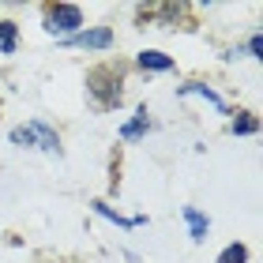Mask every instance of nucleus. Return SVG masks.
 Instances as JSON below:
<instances>
[{"mask_svg":"<svg viewBox=\"0 0 263 263\" xmlns=\"http://www.w3.org/2000/svg\"><path fill=\"white\" fill-rule=\"evenodd\" d=\"M15 45H19V27L11 19H0V53L11 57V53H15Z\"/></svg>","mask_w":263,"mask_h":263,"instance_id":"9d476101","label":"nucleus"},{"mask_svg":"<svg viewBox=\"0 0 263 263\" xmlns=\"http://www.w3.org/2000/svg\"><path fill=\"white\" fill-rule=\"evenodd\" d=\"M218 263H248V248L241 241H233V245H226L222 252H218Z\"/></svg>","mask_w":263,"mask_h":263,"instance_id":"f8f14e48","label":"nucleus"},{"mask_svg":"<svg viewBox=\"0 0 263 263\" xmlns=\"http://www.w3.org/2000/svg\"><path fill=\"white\" fill-rule=\"evenodd\" d=\"M248 53H252L256 61L263 57V38H259V34H252V38H248Z\"/></svg>","mask_w":263,"mask_h":263,"instance_id":"ddd939ff","label":"nucleus"},{"mask_svg":"<svg viewBox=\"0 0 263 263\" xmlns=\"http://www.w3.org/2000/svg\"><path fill=\"white\" fill-rule=\"evenodd\" d=\"M113 30L109 27H87L79 34H71V38H64V45H71V49H113Z\"/></svg>","mask_w":263,"mask_h":263,"instance_id":"20e7f679","label":"nucleus"},{"mask_svg":"<svg viewBox=\"0 0 263 263\" xmlns=\"http://www.w3.org/2000/svg\"><path fill=\"white\" fill-rule=\"evenodd\" d=\"M42 27H45V34L71 38V34L83 30V8H76V4H45L42 8Z\"/></svg>","mask_w":263,"mask_h":263,"instance_id":"7ed1b4c3","label":"nucleus"},{"mask_svg":"<svg viewBox=\"0 0 263 263\" xmlns=\"http://www.w3.org/2000/svg\"><path fill=\"white\" fill-rule=\"evenodd\" d=\"M8 139L15 143V147H38L45 154H61V136H57V128L45 124V121H30V124L11 128Z\"/></svg>","mask_w":263,"mask_h":263,"instance_id":"f03ea898","label":"nucleus"},{"mask_svg":"<svg viewBox=\"0 0 263 263\" xmlns=\"http://www.w3.org/2000/svg\"><path fill=\"white\" fill-rule=\"evenodd\" d=\"M177 94H181V98H203V102H211L214 109H226L222 94H218V90H211L207 83H184V87H177Z\"/></svg>","mask_w":263,"mask_h":263,"instance_id":"39448f33","label":"nucleus"},{"mask_svg":"<svg viewBox=\"0 0 263 263\" xmlns=\"http://www.w3.org/2000/svg\"><path fill=\"white\" fill-rule=\"evenodd\" d=\"M90 207L98 211L102 218H109V222H117V226H124V230H132V226H143V222H147V218H143V214H136V218H124V214H117V211H113V207H109V203H105V199H94Z\"/></svg>","mask_w":263,"mask_h":263,"instance_id":"6e6552de","label":"nucleus"},{"mask_svg":"<svg viewBox=\"0 0 263 263\" xmlns=\"http://www.w3.org/2000/svg\"><path fill=\"white\" fill-rule=\"evenodd\" d=\"M87 94L94 109H117L124 102V71L121 64H98L87 76Z\"/></svg>","mask_w":263,"mask_h":263,"instance_id":"f257e3e1","label":"nucleus"},{"mask_svg":"<svg viewBox=\"0 0 263 263\" xmlns=\"http://www.w3.org/2000/svg\"><path fill=\"white\" fill-rule=\"evenodd\" d=\"M147 132H151V117H147V105H139L136 117H132L128 124H121V139H128V143H132V139H143Z\"/></svg>","mask_w":263,"mask_h":263,"instance_id":"423d86ee","label":"nucleus"},{"mask_svg":"<svg viewBox=\"0 0 263 263\" xmlns=\"http://www.w3.org/2000/svg\"><path fill=\"white\" fill-rule=\"evenodd\" d=\"M136 64H139L143 71H173V57H165L162 49H143V53L136 57Z\"/></svg>","mask_w":263,"mask_h":263,"instance_id":"0eeeda50","label":"nucleus"},{"mask_svg":"<svg viewBox=\"0 0 263 263\" xmlns=\"http://www.w3.org/2000/svg\"><path fill=\"white\" fill-rule=\"evenodd\" d=\"M230 132H233V136H256V132H259V121H256L252 113H237L233 124H230Z\"/></svg>","mask_w":263,"mask_h":263,"instance_id":"9b49d317","label":"nucleus"},{"mask_svg":"<svg viewBox=\"0 0 263 263\" xmlns=\"http://www.w3.org/2000/svg\"><path fill=\"white\" fill-rule=\"evenodd\" d=\"M184 222H188V230H192V241H196V245H203V241H207L211 222L203 218V214H199L196 207H184Z\"/></svg>","mask_w":263,"mask_h":263,"instance_id":"1a4fd4ad","label":"nucleus"}]
</instances>
